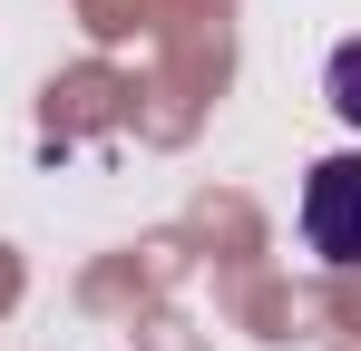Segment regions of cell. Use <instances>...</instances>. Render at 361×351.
Segmentation results:
<instances>
[{"mask_svg":"<svg viewBox=\"0 0 361 351\" xmlns=\"http://www.w3.org/2000/svg\"><path fill=\"white\" fill-rule=\"evenodd\" d=\"M322 98H332V117H342V127H361V39H342V49H332Z\"/></svg>","mask_w":361,"mask_h":351,"instance_id":"2","label":"cell"},{"mask_svg":"<svg viewBox=\"0 0 361 351\" xmlns=\"http://www.w3.org/2000/svg\"><path fill=\"white\" fill-rule=\"evenodd\" d=\"M302 244L322 264L361 273V147L352 156H322V166L302 176Z\"/></svg>","mask_w":361,"mask_h":351,"instance_id":"1","label":"cell"}]
</instances>
